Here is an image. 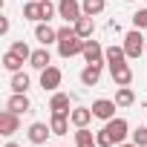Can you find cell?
Masks as SVG:
<instances>
[{"label":"cell","instance_id":"f1b7e54d","mask_svg":"<svg viewBox=\"0 0 147 147\" xmlns=\"http://www.w3.org/2000/svg\"><path fill=\"white\" fill-rule=\"evenodd\" d=\"M95 141H98V147H113V144H115V138H113V136L107 133V127L95 133Z\"/></svg>","mask_w":147,"mask_h":147},{"label":"cell","instance_id":"277c9868","mask_svg":"<svg viewBox=\"0 0 147 147\" xmlns=\"http://www.w3.org/2000/svg\"><path fill=\"white\" fill-rule=\"evenodd\" d=\"M61 81H63V72H61L58 66H46V69L40 72V87H43L46 92H58Z\"/></svg>","mask_w":147,"mask_h":147},{"label":"cell","instance_id":"d6986e66","mask_svg":"<svg viewBox=\"0 0 147 147\" xmlns=\"http://www.w3.org/2000/svg\"><path fill=\"white\" fill-rule=\"evenodd\" d=\"M72 26H75V32H78L84 40H87V38H92V32H95V20H92L90 15H81L75 23H72Z\"/></svg>","mask_w":147,"mask_h":147},{"label":"cell","instance_id":"484cf974","mask_svg":"<svg viewBox=\"0 0 147 147\" xmlns=\"http://www.w3.org/2000/svg\"><path fill=\"white\" fill-rule=\"evenodd\" d=\"M12 52H15L18 58H23V61H29V58H32V49H29L23 40H15V43H12Z\"/></svg>","mask_w":147,"mask_h":147},{"label":"cell","instance_id":"1f68e13d","mask_svg":"<svg viewBox=\"0 0 147 147\" xmlns=\"http://www.w3.org/2000/svg\"><path fill=\"white\" fill-rule=\"evenodd\" d=\"M115 147H136L133 141H121V144H115Z\"/></svg>","mask_w":147,"mask_h":147},{"label":"cell","instance_id":"d4e9b609","mask_svg":"<svg viewBox=\"0 0 147 147\" xmlns=\"http://www.w3.org/2000/svg\"><path fill=\"white\" fill-rule=\"evenodd\" d=\"M3 66H6L9 72H20V66H23V58H18V55L9 49V52L3 55Z\"/></svg>","mask_w":147,"mask_h":147},{"label":"cell","instance_id":"8fae6325","mask_svg":"<svg viewBox=\"0 0 147 147\" xmlns=\"http://www.w3.org/2000/svg\"><path fill=\"white\" fill-rule=\"evenodd\" d=\"M35 38L40 40V46H49V43H58V29H52L46 20H40L35 26Z\"/></svg>","mask_w":147,"mask_h":147},{"label":"cell","instance_id":"4fadbf2b","mask_svg":"<svg viewBox=\"0 0 147 147\" xmlns=\"http://www.w3.org/2000/svg\"><path fill=\"white\" fill-rule=\"evenodd\" d=\"M101 81V63H87L81 69V84L84 87H95Z\"/></svg>","mask_w":147,"mask_h":147},{"label":"cell","instance_id":"836d02e7","mask_svg":"<svg viewBox=\"0 0 147 147\" xmlns=\"http://www.w3.org/2000/svg\"><path fill=\"white\" fill-rule=\"evenodd\" d=\"M127 3H133V0H127Z\"/></svg>","mask_w":147,"mask_h":147},{"label":"cell","instance_id":"4316f807","mask_svg":"<svg viewBox=\"0 0 147 147\" xmlns=\"http://www.w3.org/2000/svg\"><path fill=\"white\" fill-rule=\"evenodd\" d=\"M130 136H133V144L136 147H147V127H136Z\"/></svg>","mask_w":147,"mask_h":147},{"label":"cell","instance_id":"52a82bcc","mask_svg":"<svg viewBox=\"0 0 147 147\" xmlns=\"http://www.w3.org/2000/svg\"><path fill=\"white\" fill-rule=\"evenodd\" d=\"M107 133L115 138V144H121V141L130 136V124H127V118H118V115L110 118V121H107Z\"/></svg>","mask_w":147,"mask_h":147},{"label":"cell","instance_id":"ba28073f","mask_svg":"<svg viewBox=\"0 0 147 147\" xmlns=\"http://www.w3.org/2000/svg\"><path fill=\"white\" fill-rule=\"evenodd\" d=\"M26 136H29V141H32V144H38V147H40V144H46V138L52 136V127H49V124H43V121H35V124H29V133H26Z\"/></svg>","mask_w":147,"mask_h":147},{"label":"cell","instance_id":"f546056e","mask_svg":"<svg viewBox=\"0 0 147 147\" xmlns=\"http://www.w3.org/2000/svg\"><path fill=\"white\" fill-rule=\"evenodd\" d=\"M133 26H136V29H147V9H138V12L133 15Z\"/></svg>","mask_w":147,"mask_h":147},{"label":"cell","instance_id":"3957f363","mask_svg":"<svg viewBox=\"0 0 147 147\" xmlns=\"http://www.w3.org/2000/svg\"><path fill=\"white\" fill-rule=\"evenodd\" d=\"M58 15H61L66 23H75V20L84 15L81 0H58Z\"/></svg>","mask_w":147,"mask_h":147},{"label":"cell","instance_id":"4dcf8cb0","mask_svg":"<svg viewBox=\"0 0 147 147\" xmlns=\"http://www.w3.org/2000/svg\"><path fill=\"white\" fill-rule=\"evenodd\" d=\"M9 32V18H0V35Z\"/></svg>","mask_w":147,"mask_h":147},{"label":"cell","instance_id":"8992f818","mask_svg":"<svg viewBox=\"0 0 147 147\" xmlns=\"http://www.w3.org/2000/svg\"><path fill=\"white\" fill-rule=\"evenodd\" d=\"M115 107L118 104L113 98H98V101H92V115L101 121H110V118H115Z\"/></svg>","mask_w":147,"mask_h":147},{"label":"cell","instance_id":"d6a6232c","mask_svg":"<svg viewBox=\"0 0 147 147\" xmlns=\"http://www.w3.org/2000/svg\"><path fill=\"white\" fill-rule=\"evenodd\" d=\"M3 147H20V144H15V141H6V144H3Z\"/></svg>","mask_w":147,"mask_h":147},{"label":"cell","instance_id":"7a4b0ae2","mask_svg":"<svg viewBox=\"0 0 147 147\" xmlns=\"http://www.w3.org/2000/svg\"><path fill=\"white\" fill-rule=\"evenodd\" d=\"M124 52H127V58H138L144 49H147V43H144V38H141V29H130L127 35H124Z\"/></svg>","mask_w":147,"mask_h":147},{"label":"cell","instance_id":"9c48e42d","mask_svg":"<svg viewBox=\"0 0 147 147\" xmlns=\"http://www.w3.org/2000/svg\"><path fill=\"white\" fill-rule=\"evenodd\" d=\"M18 130H20V115L12 113V110H3V113H0V133H3V136H12V133H18Z\"/></svg>","mask_w":147,"mask_h":147},{"label":"cell","instance_id":"ffe728a7","mask_svg":"<svg viewBox=\"0 0 147 147\" xmlns=\"http://www.w3.org/2000/svg\"><path fill=\"white\" fill-rule=\"evenodd\" d=\"M75 147H98L95 133H90L87 127H78V133H75Z\"/></svg>","mask_w":147,"mask_h":147},{"label":"cell","instance_id":"7402d4cb","mask_svg":"<svg viewBox=\"0 0 147 147\" xmlns=\"http://www.w3.org/2000/svg\"><path fill=\"white\" fill-rule=\"evenodd\" d=\"M81 9H84V15L95 18V15H101V12L107 9V0H84V3H81Z\"/></svg>","mask_w":147,"mask_h":147},{"label":"cell","instance_id":"44dd1931","mask_svg":"<svg viewBox=\"0 0 147 147\" xmlns=\"http://www.w3.org/2000/svg\"><path fill=\"white\" fill-rule=\"evenodd\" d=\"M115 104H118V107H133V104H136V92H133L130 87H118V92H115Z\"/></svg>","mask_w":147,"mask_h":147},{"label":"cell","instance_id":"30bf717a","mask_svg":"<svg viewBox=\"0 0 147 147\" xmlns=\"http://www.w3.org/2000/svg\"><path fill=\"white\" fill-rule=\"evenodd\" d=\"M6 110H12V113L23 115V113H29V110H32V101H29V95H26V92H12V98L6 101Z\"/></svg>","mask_w":147,"mask_h":147},{"label":"cell","instance_id":"603a6c76","mask_svg":"<svg viewBox=\"0 0 147 147\" xmlns=\"http://www.w3.org/2000/svg\"><path fill=\"white\" fill-rule=\"evenodd\" d=\"M29 75L26 72H12V92H26L29 90Z\"/></svg>","mask_w":147,"mask_h":147},{"label":"cell","instance_id":"d590c367","mask_svg":"<svg viewBox=\"0 0 147 147\" xmlns=\"http://www.w3.org/2000/svg\"><path fill=\"white\" fill-rule=\"evenodd\" d=\"M55 147H58V144H55Z\"/></svg>","mask_w":147,"mask_h":147},{"label":"cell","instance_id":"5bb4252c","mask_svg":"<svg viewBox=\"0 0 147 147\" xmlns=\"http://www.w3.org/2000/svg\"><path fill=\"white\" fill-rule=\"evenodd\" d=\"M110 72H113V81H115V87H130V81H133V69H130V63L110 66Z\"/></svg>","mask_w":147,"mask_h":147},{"label":"cell","instance_id":"6da1fadb","mask_svg":"<svg viewBox=\"0 0 147 147\" xmlns=\"http://www.w3.org/2000/svg\"><path fill=\"white\" fill-rule=\"evenodd\" d=\"M84 52V38L75 32V26L58 29V55L61 58H75Z\"/></svg>","mask_w":147,"mask_h":147},{"label":"cell","instance_id":"9a60e30c","mask_svg":"<svg viewBox=\"0 0 147 147\" xmlns=\"http://www.w3.org/2000/svg\"><path fill=\"white\" fill-rule=\"evenodd\" d=\"M49 110H52V113H61V115H69V113H72V110H69V95H66V92H52Z\"/></svg>","mask_w":147,"mask_h":147},{"label":"cell","instance_id":"7c38bea8","mask_svg":"<svg viewBox=\"0 0 147 147\" xmlns=\"http://www.w3.org/2000/svg\"><path fill=\"white\" fill-rule=\"evenodd\" d=\"M29 66H32V69H38V72H43L46 66H52V58H49V49H46V46L35 49V52H32V58H29Z\"/></svg>","mask_w":147,"mask_h":147},{"label":"cell","instance_id":"5b68a950","mask_svg":"<svg viewBox=\"0 0 147 147\" xmlns=\"http://www.w3.org/2000/svg\"><path fill=\"white\" fill-rule=\"evenodd\" d=\"M81 55H84L87 63H104V61H107V58H104V46H101L98 40H92V38L84 40V52H81Z\"/></svg>","mask_w":147,"mask_h":147},{"label":"cell","instance_id":"e0dca14e","mask_svg":"<svg viewBox=\"0 0 147 147\" xmlns=\"http://www.w3.org/2000/svg\"><path fill=\"white\" fill-rule=\"evenodd\" d=\"M104 58H107L110 66H121V63H127V52H124V46H115V43L104 49Z\"/></svg>","mask_w":147,"mask_h":147},{"label":"cell","instance_id":"ac0fdd59","mask_svg":"<svg viewBox=\"0 0 147 147\" xmlns=\"http://www.w3.org/2000/svg\"><path fill=\"white\" fill-rule=\"evenodd\" d=\"M69 115H61V113H52L49 118V127H52V136H66L69 133Z\"/></svg>","mask_w":147,"mask_h":147},{"label":"cell","instance_id":"2e32d148","mask_svg":"<svg viewBox=\"0 0 147 147\" xmlns=\"http://www.w3.org/2000/svg\"><path fill=\"white\" fill-rule=\"evenodd\" d=\"M92 118H95L92 115V107H75V110L69 113V121L75 124V127H87Z\"/></svg>","mask_w":147,"mask_h":147},{"label":"cell","instance_id":"e575fe53","mask_svg":"<svg viewBox=\"0 0 147 147\" xmlns=\"http://www.w3.org/2000/svg\"><path fill=\"white\" fill-rule=\"evenodd\" d=\"M144 52H147V49H144Z\"/></svg>","mask_w":147,"mask_h":147},{"label":"cell","instance_id":"83f0119b","mask_svg":"<svg viewBox=\"0 0 147 147\" xmlns=\"http://www.w3.org/2000/svg\"><path fill=\"white\" fill-rule=\"evenodd\" d=\"M55 12H58V6H52L49 0H40V18H43L46 23H49V20L55 18Z\"/></svg>","mask_w":147,"mask_h":147},{"label":"cell","instance_id":"cb8c5ba5","mask_svg":"<svg viewBox=\"0 0 147 147\" xmlns=\"http://www.w3.org/2000/svg\"><path fill=\"white\" fill-rule=\"evenodd\" d=\"M23 18H26V20H38V23L43 20V18H40V0H29V3L23 6Z\"/></svg>","mask_w":147,"mask_h":147}]
</instances>
